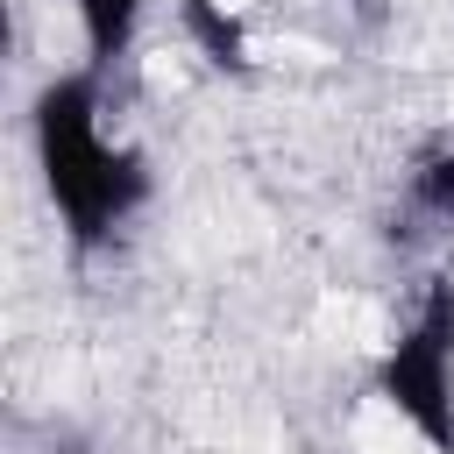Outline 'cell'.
Instances as JSON below:
<instances>
[{
	"label": "cell",
	"instance_id": "obj_1",
	"mask_svg": "<svg viewBox=\"0 0 454 454\" xmlns=\"http://www.w3.org/2000/svg\"><path fill=\"white\" fill-rule=\"evenodd\" d=\"M35 149H43L50 199H57V213L78 241H106L149 192L142 156L128 142H114L106 121H99V71H64V78L43 85Z\"/></svg>",
	"mask_w": 454,
	"mask_h": 454
},
{
	"label": "cell",
	"instance_id": "obj_3",
	"mask_svg": "<svg viewBox=\"0 0 454 454\" xmlns=\"http://www.w3.org/2000/svg\"><path fill=\"white\" fill-rule=\"evenodd\" d=\"M78 43H85V71H106L135 50L142 35V0H71Z\"/></svg>",
	"mask_w": 454,
	"mask_h": 454
},
{
	"label": "cell",
	"instance_id": "obj_2",
	"mask_svg": "<svg viewBox=\"0 0 454 454\" xmlns=\"http://www.w3.org/2000/svg\"><path fill=\"white\" fill-rule=\"evenodd\" d=\"M383 397L419 440L454 454V284H433L419 319L383 355Z\"/></svg>",
	"mask_w": 454,
	"mask_h": 454
}]
</instances>
